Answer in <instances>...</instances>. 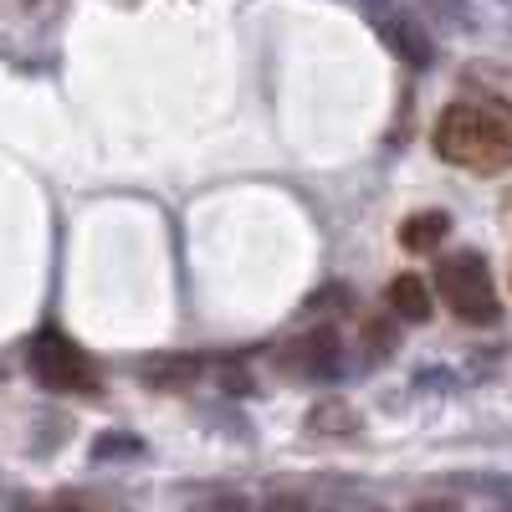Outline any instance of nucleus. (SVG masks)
Segmentation results:
<instances>
[{
    "mask_svg": "<svg viewBox=\"0 0 512 512\" xmlns=\"http://www.w3.org/2000/svg\"><path fill=\"white\" fill-rule=\"evenodd\" d=\"M446 231H451V221L441 216V210H425V216H410V221L400 226V246H405V251H436Z\"/></svg>",
    "mask_w": 512,
    "mask_h": 512,
    "instance_id": "nucleus-9",
    "label": "nucleus"
},
{
    "mask_svg": "<svg viewBox=\"0 0 512 512\" xmlns=\"http://www.w3.org/2000/svg\"><path fill=\"white\" fill-rule=\"evenodd\" d=\"M195 374H200V359H190V354L144 359V384H154V390H175V384H190Z\"/></svg>",
    "mask_w": 512,
    "mask_h": 512,
    "instance_id": "nucleus-8",
    "label": "nucleus"
},
{
    "mask_svg": "<svg viewBox=\"0 0 512 512\" xmlns=\"http://www.w3.org/2000/svg\"><path fill=\"white\" fill-rule=\"evenodd\" d=\"M262 512H308V507L297 502V497H272V502H267Z\"/></svg>",
    "mask_w": 512,
    "mask_h": 512,
    "instance_id": "nucleus-14",
    "label": "nucleus"
},
{
    "mask_svg": "<svg viewBox=\"0 0 512 512\" xmlns=\"http://www.w3.org/2000/svg\"><path fill=\"white\" fill-rule=\"evenodd\" d=\"M52 512H82V502H72V497H67V502H57Z\"/></svg>",
    "mask_w": 512,
    "mask_h": 512,
    "instance_id": "nucleus-15",
    "label": "nucleus"
},
{
    "mask_svg": "<svg viewBox=\"0 0 512 512\" xmlns=\"http://www.w3.org/2000/svg\"><path fill=\"white\" fill-rule=\"evenodd\" d=\"M287 369L303 374V379H333V374H338V333H333V328L303 333V338L287 349Z\"/></svg>",
    "mask_w": 512,
    "mask_h": 512,
    "instance_id": "nucleus-4",
    "label": "nucleus"
},
{
    "mask_svg": "<svg viewBox=\"0 0 512 512\" xmlns=\"http://www.w3.org/2000/svg\"><path fill=\"white\" fill-rule=\"evenodd\" d=\"M308 431H318V436H354L359 431V410L349 400H318L313 415H308Z\"/></svg>",
    "mask_w": 512,
    "mask_h": 512,
    "instance_id": "nucleus-7",
    "label": "nucleus"
},
{
    "mask_svg": "<svg viewBox=\"0 0 512 512\" xmlns=\"http://www.w3.org/2000/svg\"><path fill=\"white\" fill-rule=\"evenodd\" d=\"M205 512H251V507H246V497H216Z\"/></svg>",
    "mask_w": 512,
    "mask_h": 512,
    "instance_id": "nucleus-12",
    "label": "nucleus"
},
{
    "mask_svg": "<svg viewBox=\"0 0 512 512\" xmlns=\"http://www.w3.org/2000/svg\"><path fill=\"white\" fill-rule=\"evenodd\" d=\"M31 374L47 384V390H57V395H93L98 390V369H93V359L82 354L67 333H57V328H41L36 338H31Z\"/></svg>",
    "mask_w": 512,
    "mask_h": 512,
    "instance_id": "nucleus-3",
    "label": "nucleus"
},
{
    "mask_svg": "<svg viewBox=\"0 0 512 512\" xmlns=\"http://www.w3.org/2000/svg\"><path fill=\"white\" fill-rule=\"evenodd\" d=\"M379 36H384V47H390L400 62H410V67H425V62H431V41H425V31L410 26V21L379 16Z\"/></svg>",
    "mask_w": 512,
    "mask_h": 512,
    "instance_id": "nucleus-5",
    "label": "nucleus"
},
{
    "mask_svg": "<svg viewBox=\"0 0 512 512\" xmlns=\"http://www.w3.org/2000/svg\"><path fill=\"white\" fill-rule=\"evenodd\" d=\"M431 139L446 164H461L472 175H502V169H512V113H502V108L451 103L436 118Z\"/></svg>",
    "mask_w": 512,
    "mask_h": 512,
    "instance_id": "nucleus-1",
    "label": "nucleus"
},
{
    "mask_svg": "<svg viewBox=\"0 0 512 512\" xmlns=\"http://www.w3.org/2000/svg\"><path fill=\"white\" fill-rule=\"evenodd\" d=\"M415 512H461V507H456L451 497H425V502H420Z\"/></svg>",
    "mask_w": 512,
    "mask_h": 512,
    "instance_id": "nucleus-13",
    "label": "nucleus"
},
{
    "mask_svg": "<svg viewBox=\"0 0 512 512\" xmlns=\"http://www.w3.org/2000/svg\"><path fill=\"white\" fill-rule=\"evenodd\" d=\"M436 287L446 297V308L461 318V323H497L502 308H497V287H492V272L477 251H461V256H446L436 267Z\"/></svg>",
    "mask_w": 512,
    "mask_h": 512,
    "instance_id": "nucleus-2",
    "label": "nucleus"
},
{
    "mask_svg": "<svg viewBox=\"0 0 512 512\" xmlns=\"http://www.w3.org/2000/svg\"><path fill=\"white\" fill-rule=\"evenodd\" d=\"M364 349H369V354H390V349H395V328H390V323H384V328L369 323V328H364Z\"/></svg>",
    "mask_w": 512,
    "mask_h": 512,
    "instance_id": "nucleus-11",
    "label": "nucleus"
},
{
    "mask_svg": "<svg viewBox=\"0 0 512 512\" xmlns=\"http://www.w3.org/2000/svg\"><path fill=\"white\" fill-rule=\"evenodd\" d=\"M384 297H390L395 318H405V323H425V318H431V287H425L420 277H410V272H400Z\"/></svg>",
    "mask_w": 512,
    "mask_h": 512,
    "instance_id": "nucleus-6",
    "label": "nucleus"
},
{
    "mask_svg": "<svg viewBox=\"0 0 512 512\" xmlns=\"http://www.w3.org/2000/svg\"><path fill=\"white\" fill-rule=\"evenodd\" d=\"M144 441L139 436H128V431H108L93 441V461H123V456H139Z\"/></svg>",
    "mask_w": 512,
    "mask_h": 512,
    "instance_id": "nucleus-10",
    "label": "nucleus"
}]
</instances>
